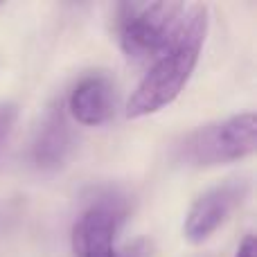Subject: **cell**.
<instances>
[{"label":"cell","mask_w":257,"mask_h":257,"mask_svg":"<svg viewBox=\"0 0 257 257\" xmlns=\"http://www.w3.org/2000/svg\"><path fill=\"white\" fill-rule=\"evenodd\" d=\"M205 32H208V7L205 5L187 7L174 32V39L154 59V66L128 97L126 117H145L158 113L181 95L199 63Z\"/></svg>","instance_id":"cell-1"},{"label":"cell","mask_w":257,"mask_h":257,"mask_svg":"<svg viewBox=\"0 0 257 257\" xmlns=\"http://www.w3.org/2000/svg\"><path fill=\"white\" fill-rule=\"evenodd\" d=\"M181 3H122L117 5L115 25L122 52L128 61H154L174 39L181 16Z\"/></svg>","instance_id":"cell-2"},{"label":"cell","mask_w":257,"mask_h":257,"mask_svg":"<svg viewBox=\"0 0 257 257\" xmlns=\"http://www.w3.org/2000/svg\"><path fill=\"white\" fill-rule=\"evenodd\" d=\"M255 131L257 120L253 113L199 126L178 145V160L194 167L235 163L255 151Z\"/></svg>","instance_id":"cell-3"},{"label":"cell","mask_w":257,"mask_h":257,"mask_svg":"<svg viewBox=\"0 0 257 257\" xmlns=\"http://www.w3.org/2000/svg\"><path fill=\"white\" fill-rule=\"evenodd\" d=\"M126 217V201L115 192H102L88 201L72 228L77 257H115L113 244Z\"/></svg>","instance_id":"cell-4"},{"label":"cell","mask_w":257,"mask_h":257,"mask_svg":"<svg viewBox=\"0 0 257 257\" xmlns=\"http://www.w3.org/2000/svg\"><path fill=\"white\" fill-rule=\"evenodd\" d=\"M246 194H248V183L246 181H228L203 192L192 203L190 212L185 217L183 232H185L187 241L203 244L230 217V212L244 201Z\"/></svg>","instance_id":"cell-5"},{"label":"cell","mask_w":257,"mask_h":257,"mask_svg":"<svg viewBox=\"0 0 257 257\" xmlns=\"http://www.w3.org/2000/svg\"><path fill=\"white\" fill-rule=\"evenodd\" d=\"M68 108L79 124L97 126L113 113V86L108 77L88 75L72 88L68 97Z\"/></svg>","instance_id":"cell-6"},{"label":"cell","mask_w":257,"mask_h":257,"mask_svg":"<svg viewBox=\"0 0 257 257\" xmlns=\"http://www.w3.org/2000/svg\"><path fill=\"white\" fill-rule=\"evenodd\" d=\"M70 147L72 136L66 113H63L61 106L50 108V113L45 115L43 124H41L39 133L34 138V145H32V160L39 169L50 172V169H57L66 163Z\"/></svg>","instance_id":"cell-7"},{"label":"cell","mask_w":257,"mask_h":257,"mask_svg":"<svg viewBox=\"0 0 257 257\" xmlns=\"http://www.w3.org/2000/svg\"><path fill=\"white\" fill-rule=\"evenodd\" d=\"M18 120V106L12 102H0V147L5 145V140L9 138L14 124Z\"/></svg>","instance_id":"cell-8"},{"label":"cell","mask_w":257,"mask_h":257,"mask_svg":"<svg viewBox=\"0 0 257 257\" xmlns=\"http://www.w3.org/2000/svg\"><path fill=\"white\" fill-rule=\"evenodd\" d=\"M151 255V246L147 239H138L133 244H128L126 248H122L120 253H115V257H149Z\"/></svg>","instance_id":"cell-9"},{"label":"cell","mask_w":257,"mask_h":257,"mask_svg":"<svg viewBox=\"0 0 257 257\" xmlns=\"http://www.w3.org/2000/svg\"><path fill=\"white\" fill-rule=\"evenodd\" d=\"M257 255V246H255V237L253 235H246L244 241L239 244L235 257H255Z\"/></svg>","instance_id":"cell-10"},{"label":"cell","mask_w":257,"mask_h":257,"mask_svg":"<svg viewBox=\"0 0 257 257\" xmlns=\"http://www.w3.org/2000/svg\"><path fill=\"white\" fill-rule=\"evenodd\" d=\"M0 7H3V3H0Z\"/></svg>","instance_id":"cell-11"}]
</instances>
